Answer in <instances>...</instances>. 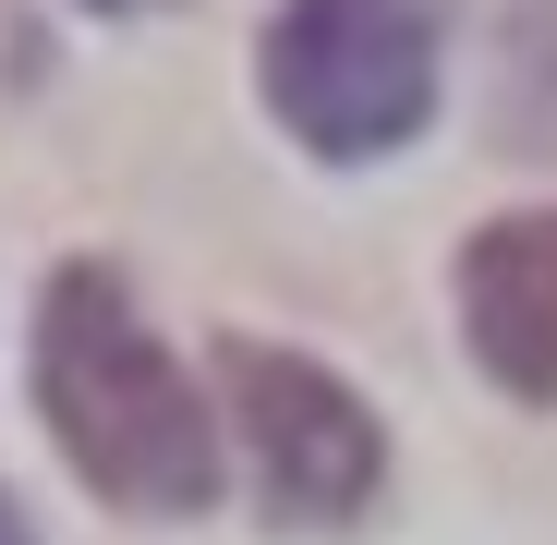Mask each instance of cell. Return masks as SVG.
<instances>
[{
  "mask_svg": "<svg viewBox=\"0 0 557 545\" xmlns=\"http://www.w3.org/2000/svg\"><path fill=\"white\" fill-rule=\"evenodd\" d=\"M219 388H231V424H243V473L267 497V521L292 533H327V521H363L388 485V424L351 376H327L315 351L292 339H255V327H219Z\"/></svg>",
  "mask_w": 557,
  "mask_h": 545,
  "instance_id": "cell-3",
  "label": "cell"
},
{
  "mask_svg": "<svg viewBox=\"0 0 557 545\" xmlns=\"http://www.w3.org/2000/svg\"><path fill=\"white\" fill-rule=\"evenodd\" d=\"M497 134L509 146H533V158H557V0H509L497 13Z\"/></svg>",
  "mask_w": 557,
  "mask_h": 545,
  "instance_id": "cell-5",
  "label": "cell"
},
{
  "mask_svg": "<svg viewBox=\"0 0 557 545\" xmlns=\"http://www.w3.org/2000/svg\"><path fill=\"white\" fill-rule=\"evenodd\" d=\"M0 545H37V533H25V509H13V497H0Z\"/></svg>",
  "mask_w": 557,
  "mask_h": 545,
  "instance_id": "cell-6",
  "label": "cell"
},
{
  "mask_svg": "<svg viewBox=\"0 0 557 545\" xmlns=\"http://www.w3.org/2000/svg\"><path fill=\"white\" fill-rule=\"evenodd\" d=\"M436 0H278L255 37V98L327 170H376L436 122Z\"/></svg>",
  "mask_w": 557,
  "mask_h": 545,
  "instance_id": "cell-2",
  "label": "cell"
},
{
  "mask_svg": "<svg viewBox=\"0 0 557 545\" xmlns=\"http://www.w3.org/2000/svg\"><path fill=\"white\" fill-rule=\"evenodd\" d=\"M460 292V339L509 400H557V207H509L460 243L448 267Z\"/></svg>",
  "mask_w": 557,
  "mask_h": 545,
  "instance_id": "cell-4",
  "label": "cell"
},
{
  "mask_svg": "<svg viewBox=\"0 0 557 545\" xmlns=\"http://www.w3.org/2000/svg\"><path fill=\"white\" fill-rule=\"evenodd\" d=\"M37 424L85 473V497H110L134 521H195L219 509V424L207 388L170 363V339L134 315V280L110 255H61L37 292Z\"/></svg>",
  "mask_w": 557,
  "mask_h": 545,
  "instance_id": "cell-1",
  "label": "cell"
},
{
  "mask_svg": "<svg viewBox=\"0 0 557 545\" xmlns=\"http://www.w3.org/2000/svg\"><path fill=\"white\" fill-rule=\"evenodd\" d=\"M85 13H170V0H85Z\"/></svg>",
  "mask_w": 557,
  "mask_h": 545,
  "instance_id": "cell-7",
  "label": "cell"
}]
</instances>
